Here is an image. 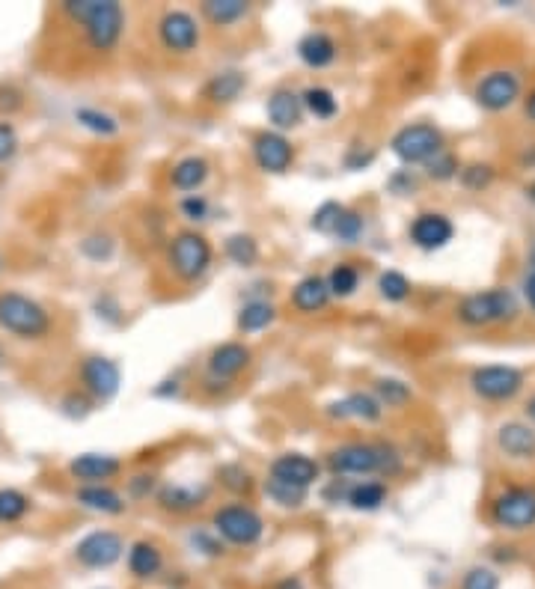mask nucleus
I'll return each instance as SVG.
<instances>
[{"label": "nucleus", "mask_w": 535, "mask_h": 589, "mask_svg": "<svg viewBox=\"0 0 535 589\" xmlns=\"http://www.w3.org/2000/svg\"><path fill=\"white\" fill-rule=\"evenodd\" d=\"M250 360H253L250 346H244V343H220L209 354L206 369H209V378L212 381L229 384L232 378H238L250 366Z\"/></svg>", "instance_id": "2eb2a0df"}, {"label": "nucleus", "mask_w": 535, "mask_h": 589, "mask_svg": "<svg viewBox=\"0 0 535 589\" xmlns=\"http://www.w3.org/2000/svg\"><path fill=\"white\" fill-rule=\"evenodd\" d=\"M220 482H223V488H229L235 494H247L253 488V473L247 471L244 465H223Z\"/></svg>", "instance_id": "c03bdc74"}, {"label": "nucleus", "mask_w": 535, "mask_h": 589, "mask_svg": "<svg viewBox=\"0 0 535 589\" xmlns=\"http://www.w3.org/2000/svg\"><path fill=\"white\" fill-rule=\"evenodd\" d=\"M527 384V375L509 363H485L470 372V390L485 402H512Z\"/></svg>", "instance_id": "1a4fd4ad"}, {"label": "nucleus", "mask_w": 535, "mask_h": 589, "mask_svg": "<svg viewBox=\"0 0 535 589\" xmlns=\"http://www.w3.org/2000/svg\"><path fill=\"white\" fill-rule=\"evenodd\" d=\"M277 589H304V587H301V581H298V578H286V581H280V584H277Z\"/></svg>", "instance_id": "680f3d73"}, {"label": "nucleus", "mask_w": 535, "mask_h": 589, "mask_svg": "<svg viewBox=\"0 0 535 589\" xmlns=\"http://www.w3.org/2000/svg\"><path fill=\"white\" fill-rule=\"evenodd\" d=\"M298 57H301V63L310 66V69H327V66L336 63L339 48H336V42H333L330 33L313 30V33H307V36L298 42Z\"/></svg>", "instance_id": "b1692460"}, {"label": "nucleus", "mask_w": 535, "mask_h": 589, "mask_svg": "<svg viewBox=\"0 0 535 589\" xmlns=\"http://www.w3.org/2000/svg\"><path fill=\"white\" fill-rule=\"evenodd\" d=\"M69 473L81 485H107V479L122 473V459L110 453H81L69 462Z\"/></svg>", "instance_id": "6ab92c4d"}, {"label": "nucleus", "mask_w": 535, "mask_h": 589, "mask_svg": "<svg viewBox=\"0 0 535 589\" xmlns=\"http://www.w3.org/2000/svg\"><path fill=\"white\" fill-rule=\"evenodd\" d=\"M155 491H158L155 473H134V476L128 479V497H134V500H146V497L155 494Z\"/></svg>", "instance_id": "3c124183"}, {"label": "nucleus", "mask_w": 535, "mask_h": 589, "mask_svg": "<svg viewBox=\"0 0 535 589\" xmlns=\"http://www.w3.org/2000/svg\"><path fill=\"white\" fill-rule=\"evenodd\" d=\"M521 304L518 295L506 286H494V289H482V292H470L458 301L455 316L461 325L467 328H488V325H503L518 319Z\"/></svg>", "instance_id": "20e7f679"}, {"label": "nucleus", "mask_w": 535, "mask_h": 589, "mask_svg": "<svg viewBox=\"0 0 535 589\" xmlns=\"http://www.w3.org/2000/svg\"><path fill=\"white\" fill-rule=\"evenodd\" d=\"M155 500L164 512H173V515H188L194 509H200L206 500H209V485H182V482H170V485H161L155 491Z\"/></svg>", "instance_id": "412c9836"}, {"label": "nucleus", "mask_w": 535, "mask_h": 589, "mask_svg": "<svg viewBox=\"0 0 535 589\" xmlns=\"http://www.w3.org/2000/svg\"><path fill=\"white\" fill-rule=\"evenodd\" d=\"M414 188H417V179H414L411 170H399L396 176H390V191H393V194L405 197V194H411Z\"/></svg>", "instance_id": "4d7b16f0"}, {"label": "nucleus", "mask_w": 535, "mask_h": 589, "mask_svg": "<svg viewBox=\"0 0 535 589\" xmlns=\"http://www.w3.org/2000/svg\"><path fill=\"white\" fill-rule=\"evenodd\" d=\"M324 280H327L330 298H351L360 289V268L354 262H336Z\"/></svg>", "instance_id": "2f4dec72"}, {"label": "nucleus", "mask_w": 535, "mask_h": 589, "mask_svg": "<svg viewBox=\"0 0 535 589\" xmlns=\"http://www.w3.org/2000/svg\"><path fill=\"white\" fill-rule=\"evenodd\" d=\"M268 122L274 125V131H280V134H286V131H292V128H298L301 122H304V102H301V96L298 93H292L289 87H280V90H274L271 93V99H268Z\"/></svg>", "instance_id": "4be33fe9"}, {"label": "nucleus", "mask_w": 535, "mask_h": 589, "mask_svg": "<svg viewBox=\"0 0 535 589\" xmlns=\"http://www.w3.org/2000/svg\"><path fill=\"white\" fill-rule=\"evenodd\" d=\"M75 119H78V125L81 128H87L90 134H96V137H113V134H119V119L113 117V114H107V111H99V108H78L75 111Z\"/></svg>", "instance_id": "e433bc0d"}, {"label": "nucleus", "mask_w": 535, "mask_h": 589, "mask_svg": "<svg viewBox=\"0 0 535 589\" xmlns=\"http://www.w3.org/2000/svg\"><path fill=\"white\" fill-rule=\"evenodd\" d=\"M81 384H84V393L93 399V402H110L119 387H122V369L116 360H110L105 354H90L81 360Z\"/></svg>", "instance_id": "f8f14e48"}, {"label": "nucleus", "mask_w": 535, "mask_h": 589, "mask_svg": "<svg viewBox=\"0 0 535 589\" xmlns=\"http://www.w3.org/2000/svg\"><path fill=\"white\" fill-rule=\"evenodd\" d=\"M209 173H212V167H209V161H206L203 155H185V158H179V161L173 164V170H170V185H173L176 191H182V194H197V191L206 185Z\"/></svg>", "instance_id": "5701e85b"}, {"label": "nucleus", "mask_w": 535, "mask_h": 589, "mask_svg": "<svg viewBox=\"0 0 535 589\" xmlns=\"http://www.w3.org/2000/svg\"><path fill=\"white\" fill-rule=\"evenodd\" d=\"M363 233H366V218L360 212H354V209H342L333 236L339 238L342 244H357L363 238Z\"/></svg>", "instance_id": "ea45409f"}, {"label": "nucleus", "mask_w": 535, "mask_h": 589, "mask_svg": "<svg viewBox=\"0 0 535 589\" xmlns=\"http://www.w3.org/2000/svg\"><path fill=\"white\" fill-rule=\"evenodd\" d=\"M497 450L512 462H533L535 459V426L524 420H506L497 429Z\"/></svg>", "instance_id": "f3484780"}, {"label": "nucleus", "mask_w": 535, "mask_h": 589, "mask_svg": "<svg viewBox=\"0 0 535 589\" xmlns=\"http://www.w3.org/2000/svg\"><path fill=\"white\" fill-rule=\"evenodd\" d=\"M324 414L327 417H333V420H363V423H378L381 417H384V405L378 402V396L375 393H363V390H357V393H348L345 399H339V402H330L327 408H324Z\"/></svg>", "instance_id": "aec40b11"}, {"label": "nucleus", "mask_w": 535, "mask_h": 589, "mask_svg": "<svg viewBox=\"0 0 535 589\" xmlns=\"http://www.w3.org/2000/svg\"><path fill=\"white\" fill-rule=\"evenodd\" d=\"M521 93H524V81L515 69H491L488 75L479 78L473 99L482 111L503 114L521 102Z\"/></svg>", "instance_id": "9d476101"}, {"label": "nucleus", "mask_w": 535, "mask_h": 589, "mask_svg": "<svg viewBox=\"0 0 535 589\" xmlns=\"http://www.w3.org/2000/svg\"><path fill=\"white\" fill-rule=\"evenodd\" d=\"M277 319V307L271 301H247L238 310V331L241 334H259L265 328H271Z\"/></svg>", "instance_id": "7c9ffc66"}, {"label": "nucleus", "mask_w": 535, "mask_h": 589, "mask_svg": "<svg viewBox=\"0 0 535 589\" xmlns=\"http://www.w3.org/2000/svg\"><path fill=\"white\" fill-rule=\"evenodd\" d=\"M327 468L333 476H396L402 471V456L390 444H369V441H351L339 444L327 453Z\"/></svg>", "instance_id": "f03ea898"}, {"label": "nucleus", "mask_w": 535, "mask_h": 589, "mask_svg": "<svg viewBox=\"0 0 535 589\" xmlns=\"http://www.w3.org/2000/svg\"><path fill=\"white\" fill-rule=\"evenodd\" d=\"M113 238L107 236V233H93V236H87L81 241V253L87 256V259H93V262H107L110 256H113Z\"/></svg>", "instance_id": "49530a36"}, {"label": "nucleus", "mask_w": 535, "mask_h": 589, "mask_svg": "<svg viewBox=\"0 0 535 589\" xmlns=\"http://www.w3.org/2000/svg\"><path fill=\"white\" fill-rule=\"evenodd\" d=\"M158 39L170 54H194L200 48V21L185 9H167L158 18Z\"/></svg>", "instance_id": "9b49d317"}, {"label": "nucleus", "mask_w": 535, "mask_h": 589, "mask_svg": "<svg viewBox=\"0 0 535 589\" xmlns=\"http://www.w3.org/2000/svg\"><path fill=\"white\" fill-rule=\"evenodd\" d=\"M408 236L420 250H440L455 238V224L443 212H420L411 221Z\"/></svg>", "instance_id": "dca6fc26"}, {"label": "nucleus", "mask_w": 535, "mask_h": 589, "mask_svg": "<svg viewBox=\"0 0 535 589\" xmlns=\"http://www.w3.org/2000/svg\"><path fill=\"white\" fill-rule=\"evenodd\" d=\"M327 301H330V289L321 274H307L292 289V307L298 313H319L327 307Z\"/></svg>", "instance_id": "393cba45"}, {"label": "nucleus", "mask_w": 535, "mask_h": 589, "mask_svg": "<svg viewBox=\"0 0 535 589\" xmlns=\"http://www.w3.org/2000/svg\"><path fill=\"white\" fill-rule=\"evenodd\" d=\"M372 161H375V152L372 149H363V146H351L348 155H345V167L348 170H366Z\"/></svg>", "instance_id": "5fc2aeb1"}, {"label": "nucleus", "mask_w": 535, "mask_h": 589, "mask_svg": "<svg viewBox=\"0 0 535 589\" xmlns=\"http://www.w3.org/2000/svg\"><path fill=\"white\" fill-rule=\"evenodd\" d=\"M0 331L27 343H39L51 334V313L36 298L6 289L0 292Z\"/></svg>", "instance_id": "7ed1b4c3"}, {"label": "nucleus", "mask_w": 535, "mask_h": 589, "mask_svg": "<svg viewBox=\"0 0 535 589\" xmlns=\"http://www.w3.org/2000/svg\"><path fill=\"white\" fill-rule=\"evenodd\" d=\"M212 530L223 542H229V545L250 548V545H256L262 539L265 521L247 503H226V506H220L212 515Z\"/></svg>", "instance_id": "423d86ee"}, {"label": "nucleus", "mask_w": 535, "mask_h": 589, "mask_svg": "<svg viewBox=\"0 0 535 589\" xmlns=\"http://www.w3.org/2000/svg\"><path fill=\"white\" fill-rule=\"evenodd\" d=\"M63 15L84 30V39L96 54L116 51L128 21L125 9L116 0H66Z\"/></svg>", "instance_id": "f257e3e1"}, {"label": "nucleus", "mask_w": 535, "mask_h": 589, "mask_svg": "<svg viewBox=\"0 0 535 589\" xmlns=\"http://www.w3.org/2000/svg\"><path fill=\"white\" fill-rule=\"evenodd\" d=\"M387 497H390L387 482H381V479H360V482H351L345 503L351 509H357V512H375V509H381L387 503Z\"/></svg>", "instance_id": "c85d7f7f"}, {"label": "nucleus", "mask_w": 535, "mask_h": 589, "mask_svg": "<svg viewBox=\"0 0 535 589\" xmlns=\"http://www.w3.org/2000/svg\"><path fill=\"white\" fill-rule=\"evenodd\" d=\"M524 111H527V119L535 122V90L527 96V99H524Z\"/></svg>", "instance_id": "052dcab7"}, {"label": "nucleus", "mask_w": 535, "mask_h": 589, "mask_svg": "<svg viewBox=\"0 0 535 589\" xmlns=\"http://www.w3.org/2000/svg\"><path fill=\"white\" fill-rule=\"evenodd\" d=\"M161 569H164V554H161V548H158L155 542L140 539V542H134V545L128 548V572H131L137 581H149V578H155Z\"/></svg>", "instance_id": "cd10ccee"}, {"label": "nucleus", "mask_w": 535, "mask_h": 589, "mask_svg": "<svg viewBox=\"0 0 535 589\" xmlns=\"http://www.w3.org/2000/svg\"><path fill=\"white\" fill-rule=\"evenodd\" d=\"M63 414L72 417V420H84L90 411H93V399L87 393H66L63 402H60Z\"/></svg>", "instance_id": "09e8293b"}, {"label": "nucleus", "mask_w": 535, "mask_h": 589, "mask_svg": "<svg viewBox=\"0 0 535 589\" xmlns=\"http://www.w3.org/2000/svg\"><path fill=\"white\" fill-rule=\"evenodd\" d=\"M527 197H530V200L535 203V182H530V185H527Z\"/></svg>", "instance_id": "0e129e2a"}, {"label": "nucleus", "mask_w": 535, "mask_h": 589, "mask_svg": "<svg viewBox=\"0 0 535 589\" xmlns=\"http://www.w3.org/2000/svg\"><path fill=\"white\" fill-rule=\"evenodd\" d=\"M378 295L384 301H390V304H402V301L411 298V280L402 271H396V268L381 271V277H378Z\"/></svg>", "instance_id": "4c0bfd02"}, {"label": "nucleus", "mask_w": 535, "mask_h": 589, "mask_svg": "<svg viewBox=\"0 0 535 589\" xmlns=\"http://www.w3.org/2000/svg\"><path fill=\"white\" fill-rule=\"evenodd\" d=\"M461 589H500V575L488 566H473L461 578Z\"/></svg>", "instance_id": "de8ad7c7"}, {"label": "nucleus", "mask_w": 535, "mask_h": 589, "mask_svg": "<svg viewBox=\"0 0 535 589\" xmlns=\"http://www.w3.org/2000/svg\"><path fill=\"white\" fill-rule=\"evenodd\" d=\"M24 108V96L15 87H0V114H15Z\"/></svg>", "instance_id": "6e6d98bb"}, {"label": "nucleus", "mask_w": 535, "mask_h": 589, "mask_svg": "<svg viewBox=\"0 0 535 589\" xmlns=\"http://www.w3.org/2000/svg\"><path fill=\"white\" fill-rule=\"evenodd\" d=\"M161 384L164 387H155V396H179V390H182L176 378L173 381H161Z\"/></svg>", "instance_id": "bf43d9fd"}, {"label": "nucleus", "mask_w": 535, "mask_h": 589, "mask_svg": "<svg viewBox=\"0 0 535 589\" xmlns=\"http://www.w3.org/2000/svg\"><path fill=\"white\" fill-rule=\"evenodd\" d=\"M170 268L182 283H197L209 274L214 259L212 241L197 233V230H182L170 238V250H167Z\"/></svg>", "instance_id": "39448f33"}, {"label": "nucleus", "mask_w": 535, "mask_h": 589, "mask_svg": "<svg viewBox=\"0 0 535 589\" xmlns=\"http://www.w3.org/2000/svg\"><path fill=\"white\" fill-rule=\"evenodd\" d=\"M125 554V539L116 530H93L75 545V560L84 569H110Z\"/></svg>", "instance_id": "ddd939ff"}, {"label": "nucleus", "mask_w": 535, "mask_h": 589, "mask_svg": "<svg viewBox=\"0 0 535 589\" xmlns=\"http://www.w3.org/2000/svg\"><path fill=\"white\" fill-rule=\"evenodd\" d=\"M21 140H18V131L9 119H0V164L12 161L15 152H18Z\"/></svg>", "instance_id": "8fccbe9b"}, {"label": "nucleus", "mask_w": 535, "mask_h": 589, "mask_svg": "<svg viewBox=\"0 0 535 589\" xmlns=\"http://www.w3.org/2000/svg\"><path fill=\"white\" fill-rule=\"evenodd\" d=\"M191 545L194 548H200L203 554H209V557H217V554H223V539L217 536V533H209V530H194L191 533Z\"/></svg>", "instance_id": "603ef678"}, {"label": "nucleus", "mask_w": 535, "mask_h": 589, "mask_svg": "<svg viewBox=\"0 0 535 589\" xmlns=\"http://www.w3.org/2000/svg\"><path fill=\"white\" fill-rule=\"evenodd\" d=\"M390 149H393V155L402 164H408V167L423 164L426 167L437 152L446 149V140H443V131L437 125H431V122H411V125H402L393 134Z\"/></svg>", "instance_id": "0eeeda50"}, {"label": "nucleus", "mask_w": 535, "mask_h": 589, "mask_svg": "<svg viewBox=\"0 0 535 589\" xmlns=\"http://www.w3.org/2000/svg\"><path fill=\"white\" fill-rule=\"evenodd\" d=\"M375 396H378V402H381L384 408L399 411V408H405V405L414 399V390H411V384H405L402 378H378V381H375Z\"/></svg>", "instance_id": "473e14b6"}, {"label": "nucleus", "mask_w": 535, "mask_h": 589, "mask_svg": "<svg viewBox=\"0 0 535 589\" xmlns=\"http://www.w3.org/2000/svg\"><path fill=\"white\" fill-rule=\"evenodd\" d=\"M530 262H533V268H535V244H533V250H530Z\"/></svg>", "instance_id": "69168bd1"}, {"label": "nucleus", "mask_w": 535, "mask_h": 589, "mask_svg": "<svg viewBox=\"0 0 535 589\" xmlns=\"http://www.w3.org/2000/svg\"><path fill=\"white\" fill-rule=\"evenodd\" d=\"M96 313H99V319H107L113 325H119V319H122V307H119V301L113 295H99L96 298Z\"/></svg>", "instance_id": "864d4df0"}, {"label": "nucleus", "mask_w": 535, "mask_h": 589, "mask_svg": "<svg viewBox=\"0 0 535 589\" xmlns=\"http://www.w3.org/2000/svg\"><path fill=\"white\" fill-rule=\"evenodd\" d=\"M0 363H3V349H0Z\"/></svg>", "instance_id": "338daca9"}, {"label": "nucleus", "mask_w": 535, "mask_h": 589, "mask_svg": "<svg viewBox=\"0 0 535 589\" xmlns=\"http://www.w3.org/2000/svg\"><path fill=\"white\" fill-rule=\"evenodd\" d=\"M527 417H530V423L535 426V396L527 402Z\"/></svg>", "instance_id": "e2e57ef3"}, {"label": "nucleus", "mask_w": 535, "mask_h": 589, "mask_svg": "<svg viewBox=\"0 0 535 589\" xmlns=\"http://www.w3.org/2000/svg\"><path fill=\"white\" fill-rule=\"evenodd\" d=\"M223 250H226L229 262H235L238 268H250L259 262V241L247 233H235V236L226 238Z\"/></svg>", "instance_id": "f704fd0d"}, {"label": "nucleus", "mask_w": 535, "mask_h": 589, "mask_svg": "<svg viewBox=\"0 0 535 589\" xmlns=\"http://www.w3.org/2000/svg\"><path fill=\"white\" fill-rule=\"evenodd\" d=\"M342 209H345V206H339L336 200L321 203L319 209H316V215H313V221H310V227H313L316 233H321V236H333V230H336V221H339Z\"/></svg>", "instance_id": "37998d69"}, {"label": "nucleus", "mask_w": 535, "mask_h": 589, "mask_svg": "<svg viewBox=\"0 0 535 589\" xmlns=\"http://www.w3.org/2000/svg\"><path fill=\"white\" fill-rule=\"evenodd\" d=\"M524 298H527L530 310L535 313V268H530L527 277H524Z\"/></svg>", "instance_id": "13d9d810"}, {"label": "nucleus", "mask_w": 535, "mask_h": 589, "mask_svg": "<svg viewBox=\"0 0 535 589\" xmlns=\"http://www.w3.org/2000/svg\"><path fill=\"white\" fill-rule=\"evenodd\" d=\"M458 179L467 191H485L494 182V167L491 164H467V167H461Z\"/></svg>", "instance_id": "79ce46f5"}, {"label": "nucleus", "mask_w": 535, "mask_h": 589, "mask_svg": "<svg viewBox=\"0 0 535 589\" xmlns=\"http://www.w3.org/2000/svg\"><path fill=\"white\" fill-rule=\"evenodd\" d=\"M75 500L84 506V509H90V512H102V515H122L125 512V497L116 491V488H110V485H81L78 491H75Z\"/></svg>", "instance_id": "a878e982"}, {"label": "nucleus", "mask_w": 535, "mask_h": 589, "mask_svg": "<svg viewBox=\"0 0 535 589\" xmlns=\"http://www.w3.org/2000/svg\"><path fill=\"white\" fill-rule=\"evenodd\" d=\"M30 512V497L18 488H0V524H15Z\"/></svg>", "instance_id": "58836bf2"}, {"label": "nucleus", "mask_w": 535, "mask_h": 589, "mask_svg": "<svg viewBox=\"0 0 535 589\" xmlns=\"http://www.w3.org/2000/svg\"><path fill=\"white\" fill-rule=\"evenodd\" d=\"M491 521L500 530L521 533L535 527V485H509L491 500Z\"/></svg>", "instance_id": "6e6552de"}, {"label": "nucleus", "mask_w": 535, "mask_h": 589, "mask_svg": "<svg viewBox=\"0 0 535 589\" xmlns=\"http://www.w3.org/2000/svg\"><path fill=\"white\" fill-rule=\"evenodd\" d=\"M179 212H182L185 221L203 224L209 218V212H212V203L206 200V194H185L182 203H179Z\"/></svg>", "instance_id": "a18cd8bd"}, {"label": "nucleus", "mask_w": 535, "mask_h": 589, "mask_svg": "<svg viewBox=\"0 0 535 589\" xmlns=\"http://www.w3.org/2000/svg\"><path fill=\"white\" fill-rule=\"evenodd\" d=\"M200 12L214 27H232L250 15V3L247 0H206Z\"/></svg>", "instance_id": "c756f323"}, {"label": "nucleus", "mask_w": 535, "mask_h": 589, "mask_svg": "<svg viewBox=\"0 0 535 589\" xmlns=\"http://www.w3.org/2000/svg\"><path fill=\"white\" fill-rule=\"evenodd\" d=\"M265 494H268V500H274L280 509H301L304 503H307V497H310V491L307 488H295V485H289V482H280V479H265Z\"/></svg>", "instance_id": "c9c22d12"}, {"label": "nucleus", "mask_w": 535, "mask_h": 589, "mask_svg": "<svg viewBox=\"0 0 535 589\" xmlns=\"http://www.w3.org/2000/svg\"><path fill=\"white\" fill-rule=\"evenodd\" d=\"M271 479H280V482H289L295 488H313L319 482L321 465L316 459L304 456V453H283L271 462Z\"/></svg>", "instance_id": "a211bd4d"}, {"label": "nucleus", "mask_w": 535, "mask_h": 589, "mask_svg": "<svg viewBox=\"0 0 535 589\" xmlns=\"http://www.w3.org/2000/svg\"><path fill=\"white\" fill-rule=\"evenodd\" d=\"M253 161L259 170L280 176L295 164V146L280 131H262L253 137Z\"/></svg>", "instance_id": "4468645a"}, {"label": "nucleus", "mask_w": 535, "mask_h": 589, "mask_svg": "<svg viewBox=\"0 0 535 589\" xmlns=\"http://www.w3.org/2000/svg\"><path fill=\"white\" fill-rule=\"evenodd\" d=\"M301 102H304V111L316 119H333L339 114V99L327 87H307L301 93Z\"/></svg>", "instance_id": "72a5a7b5"}, {"label": "nucleus", "mask_w": 535, "mask_h": 589, "mask_svg": "<svg viewBox=\"0 0 535 589\" xmlns=\"http://www.w3.org/2000/svg\"><path fill=\"white\" fill-rule=\"evenodd\" d=\"M426 173H428V179H434V182L458 179V173H461V161H458L449 149H443V152H437V155L428 161Z\"/></svg>", "instance_id": "a19ab883"}, {"label": "nucleus", "mask_w": 535, "mask_h": 589, "mask_svg": "<svg viewBox=\"0 0 535 589\" xmlns=\"http://www.w3.org/2000/svg\"><path fill=\"white\" fill-rule=\"evenodd\" d=\"M244 90H247V75L238 69H223L209 78V84L203 87V96L212 105H232Z\"/></svg>", "instance_id": "bb28decb"}]
</instances>
